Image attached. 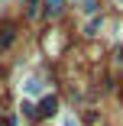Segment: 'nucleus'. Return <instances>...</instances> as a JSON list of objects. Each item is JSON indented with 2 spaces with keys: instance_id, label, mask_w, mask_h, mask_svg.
I'll use <instances>...</instances> for the list:
<instances>
[{
  "instance_id": "1",
  "label": "nucleus",
  "mask_w": 123,
  "mask_h": 126,
  "mask_svg": "<svg viewBox=\"0 0 123 126\" xmlns=\"http://www.w3.org/2000/svg\"><path fill=\"white\" fill-rule=\"evenodd\" d=\"M13 36H16V29L10 26V23H7V26H0V52H3V48H10Z\"/></svg>"
},
{
  "instance_id": "4",
  "label": "nucleus",
  "mask_w": 123,
  "mask_h": 126,
  "mask_svg": "<svg viewBox=\"0 0 123 126\" xmlns=\"http://www.w3.org/2000/svg\"><path fill=\"white\" fill-rule=\"evenodd\" d=\"M45 7H49V13H58L62 10V0H45Z\"/></svg>"
},
{
  "instance_id": "2",
  "label": "nucleus",
  "mask_w": 123,
  "mask_h": 126,
  "mask_svg": "<svg viewBox=\"0 0 123 126\" xmlns=\"http://www.w3.org/2000/svg\"><path fill=\"white\" fill-rule=\"evenodd\" d=\"M52 113H55V97H45L39 104V116H52Z\"/></svg>"
},
{
  "instance_id": "5",
  "label": "nucleus",
  "mask_w": 123,
  "mask_h": 126,
  "mask_svg": "<svg viewBox=\"0 0 123 126\" xmlns=\"http://www.w3.org/2000/svg\"><path fill=\"white\" fill-rule=\"evenodd\" d=\"M62 126H78V123H75V120H71V116H65V123H62Z\"/></svg>"
},
{
  "instance_id": "3",
  "label": "nucleus",
  "mask_w": 123,
  "mask_h": 126,
  "mask_svg": "<svg viewBox=\"0 0 123 126\" xmlns=\"http://www.w3.org/2000/svg\"><path fill=\"white\" fill-rule=\"evenodd\" d=\"M23 91H26V94H39V91H42V81H39V78H26Z\"/></svg>"
},
{
  "instance_id": "7",
  "label": "nucleus",
  "mask_w": 123,
  "mask_h": 126,
  "mask_svg": "<svg viewBox=\"0 0 123 126\" xmlns=\"http://www.w3.org/2000/svg\"><path fill=\"white\" fill-rule=\"evenodd\" d=\"M29 3H36V0H29Z\"/></svg>"
},
{
  "instance_id": "6",
  "label": "nucleus",
  "mask_w": 123,
  "mask_h": 126,
  "mask_svg": "<svg viewBox=\"0 0 123 126\" xmlns=\"http://www.w3.org/2000/svg\"><path fill=\"white\" fill-rule=\"evenodd\" d=\"M0 126H10V123H7V120H3V123H0Z\"/></svg>"
}]
</instances>
